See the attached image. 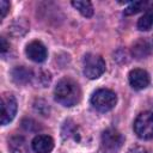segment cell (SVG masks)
Listing matches in <instances>:
<instances>
[{"label": "cell", "mask_w": 153, "mask_h": 153, "mask_svg": "<svg viewBox=\"0 0 153 153\" xmlns=\"http://www.w3.org/2000/svg\"><path fill=\"white\" fill-rule=\"evenodd\" d=\"M54 98L63 106L76 105L81 99V90L79 84L71 78L61 79L55 86Z\"/></svg>", "instance_id": "6da1fadb"}, {"label": "cell", "mask_w": 153, "mask_h": 153, "mask_svg": "<svg viewBox=\"0 0 153 153\" xmlns=\"http://www.w3.org/2000/svg\"><path fill=\"white\" fill-rule=\"evenodd\" d=\"M117 103L116 93L109 88H99L91 97L92 106L99 112H106L115 108Z\"/></svg>", "instance_id": "7a4b0ae2"}, {"label": "cell", "mask_w": 153, "mask_h": 153, "mask_svg": "<svg viewBox=\"0 0 153 153\" xmlns=\"http://www.w3.org/2000/svg\"><path fill=\"white\" fill-rule=\"evenodd\" d=\"M82 72L88 79H97L105 72V61L98 54H86L82 60Z\"/></svg>", "instance_id": "3957f363"}, {"label": "cell", "mask_w": 153, "mask_h": 153, "mask_svg": "<svg viewBox=\"0 0 153 153\" xmlns=\"http://www.w3.org/2000/svg\"><path fill=\"white\" fill-rule=\"evenodd\" d=\"M134 131L142 140L153 139V112L143 111L134 121Z\"/></svg>", "instance_id": "277c9868"}, {"label": "cell", "mask_w": 153, "mask_h": 153, "mask_svg": "<svg viewBox=\"0 0 153 153\" xmlns=\"http://www.w3.org/2000/svg\"><path fill=\"white\" fill-rule=\"evenodd\" d=\"M123 142H124L123 135L114 128H108L102 134L103 147L110 152H117L122 147Z\"/></svg>", "instance_id": "5b68a950"}, {"label": "cell", "mask_w": 153, "mask_h": 153, "mask_svg": "<svg viewBox=\"0 0 153 153\" xmlns=\"http://www.w3.org/2000/svg\"><path fill=\"white\" fill-rule=\"evenodd\" d=\"M17 112V100L10 93H4L1 96V124L5 126L10 123Z\"/></svg>", "instance_id": "8992f818"}, {"label": "cell", "mask_w": 153, "mask_h": 153, "mask_svg": "<svg viewBox=\"0 0 153 153\" xmlns=\"http://www.w3.org/2000/svg\"><path fill=\"white\" fill-rule=\"evenodd\" d=\"M25 54L33 62H43L45 61L47 55H48L45 45L39 41L30 42L25 48Z\"/></svg>", "instance_id": "52a82bcc"}, {"label": "cell", "mask_w": 153, "mask_h": 153, "mask_svg": "<svg viewBox=\"0 0 153 153\" xmlns=\"http://www.w3.org/2000/svg\"><path fill=\"white\" fill-rule=\"evenodd\" d=\"M128 79H129L130 86H131L134 90H143V88H146V87L149 85V82H151L149 74H148L146 71L140 69V68L131 69V71L129 72Z\"/></svg>", "instance_id": "ba28073f"}, {"label": "cell", "mask_w": 153, "mask_h": 153, "mask_svg": "<svg viewBox=\"0 0 153 153\" xmlns=\"http://www.w3.org/2000/svg\"><path fill=\"white\" fill-rule=\"evenodd\" d=\"M35 153H50L54 148V140L49 135H37L31 142Z\"/></svg>", "instance_id": "9c48e42d"}, {"label": "cell", "mask_w": 153, "mask_h": 153, "mask_svg": "<svg viewBox=\"0 0 153 153\" xmlns=\"http://www.w3.org/2000/svg\"><path fill=\"white\" fill-rule=\"evenodd\" d=\"M153 49V42L149 38H140L133 45V55L136 59L146 57Z\"/></svg>", "instance_id": "30bf717a"}, {"label": "cell", "mask_w": 153, "mask_h": 153, "mask_svg": "<svg viewBox=\"0 0 153 153\" xmlns=\"http://www.w3.org/2000/svg\"><path fill=\"white\" fill-rule=\"evenodd\" d=\"M62 137L65 140H73L75 142H79L81 140V130L73 121L68 120L62 127Z\"/></svg>", "instance_id": "8fae6325"}, {"label": "cell", "mask_w": 153, "mask_h": 153, "mask_svg": "<svg viewBox=\"0 0 153 153\" xmlns=\"http://www.w3.org/2000/svg\"><path fill=\"white\" fill-rule=\"evenodd\" d=\"M32 71L24 67V66H18L16 68H13L12 71V78L17 84L20 85H25L27 82H30V80L32 79Z\"/></svg>", "instance_id": "7c38bea8"}, {"label": "cell", "mask_w": 153, "mask_h": 153, "mask_svg": "<svg viewBox=\"0 0 153 153\" xmlns=\"http://www.w3.org/2000/svg\"><path fill=\"white\" fill-rule=\"evenodd\" d=\"M8 149L11 153H29L26 141L23 136H12L8 140Z\"/></svg>", "instance_id": "4fadbf2b"}, {"label": "cell", "mask_w": 153, "mask_h": 153, "mask_svg": "<svg viewBox=\"0 0 153 153\" xmlns=\"http://www.w3.org/2000/svg\"><path fill=\"white\" fill-rule=\"evenodd\" d=\"M153 26V8H147L146 12L137 20V29L140 31H148Z\"/></svg>", "instance_id": "5bb4252c"}, {"label": "cell", "mask_w": 153, "mask_h": 153, "mask_svg": "<svg viewBox=\"0 0 153 153\" xmlns=\"http://www.w3.org/2000/svg\"><path fill=\"white\" fill-rule=\"evenodd\" d=\"M72 6L74 8H76L86 18H90L93 14V6H92V4L90 1H80V0L72 1Z\"/></svg>", "instance_id": "9a60e30c"}, {"label": "cell", "mask_w": 153, "mask_h": 153, "mask_svg": "<svg viewBox=\"0 0 153 153\" xmlns=\"http://www.w3.org/2000/svg\"><path fill=\"white\" fill-rule=\"evenodd\" d=\"M29 25L24 20V19H18L17 22H14L11 26V31L14 33V35H23L26 32Z\"/></svg>", "instance_id": "2e32d148"}, {"label": "cell", "mask_w": 153, "mask_h": 153, "mask_svg": "<svg viewBox=\"0 0 153 153\" xmlns=\"http://www.w3.org/2000/svg\"><path fill=\"white\" fill-rule=\"evenodd\" d=\"M146 6L145 1H134V2H129V5L126 7L124 10V14L126 16H130V14H135L137 12H140L142 10V7Z\"/></svg>", "instance_id": "e0dca14e"}, {"label": "cell", "mask_w": 153, "mask_h": 153, "mask_svg": "<svg viewBox=\"0 0 153 153\" xmlns=\"http://www.w3.org/2000/svg\"><path fill=\"white\" fill-rule=\"evenodd\" d=\"M8 8H10V2L6 1V0H0V13H1L0 18H1V19L5 18V16H6Z\"/></svg>", "instance_id": "ac0fdd59"}, {"label": "cell", "mask_w": 153, "mask_h": 153, "mask_svg": "<svg viewBox=\"0 0 153 153\" xmlns=\"http://www.w3.org/2000/svg\"><path fill=\"white\" fill-rule=\"evenodd\" d=\"M127 153H148V152L146 151V148H143L141 146H134V147L129 148L127 151Z\"/></svg>", "instance_id": "d6986e66"}, {"label": "cell", "mask_w": 153, "mask_h": 153, "mask_svg": "<svg viewBox=\"0 0 153 153\" xmlns=\"http://www.w3.org/2000/svg\"><path fill=\"white\" fill-rule=\"evenodd\" d=\"M8 48H10V44L6 42V39L2 37L1 38V54L2 55H5V53L8 50Z\"/></svg>", "instance_id": "ffe728a7"}]
</instances>
